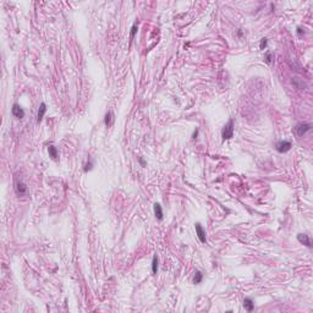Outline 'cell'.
I'll return each mask as SVG.
<instances>
[{
    "instance_id": "6da1fadb",
    "label": "cell",
    "mask_w": 313,
    "mask_h": 313,
    "mask_svg": "<svg viewBox=\"0 0 313 313\" xmlns=\"http://www.w3.org/2000/svg\"><path fill=\"white\" fill-rule=\"evenodd\" d=\"M232 137H234V120L230 119L221 130V138L223 141H226V139H231Z\"/></svg>"
},
{
    "instance_id": "7a4b0ae2",
    "label": "cell",
    "mask_w": 313,
    "mask_h": 313,
    "mask_svg": "<svg viewBox=\"0 0 313 313\" xmlns=\"http://www.w3.org/2000/svg\"><path fill=\"white\" fill-rule=\"evenodd\" d=\"M312 128V125L308 124V122H298L296 126H295V132L298 137H302L303 135H306L309 130Z\"/></svg>"
},
{
    "instance_id": "3957f363",
    "label": "cell",
    "mask_w": 313,
    "mask_h": 313,
    "mask_svg": "<svg viewBox=\"0 0 313 313\" xmlns=\"http://www.w3.org/2000/svg\"><path fill=\"white\" fill-rule=\"evenodd\" d=\"M291 142L290 141H279L276 144H275V149L279 152V153H286L291 149Z\"/></svg>"
},
{
    "instance_id": "277c9868",
    "label": "cell",
    "mask_w": 313,
    "mask_h": 313,
    "mask_svg": "<svg viewBox=\"0 0 313 313\" xmlns=\"http://www.w3.org/2000/svg\"><path fill=\"white\" fill-rule=\"evenodd\" d=\"M297 240H298L300 244L307 246L308 248L312 247V241H311V239H309L308 235H306V234H298V235H297Z\"/></svg>"
},
{
    "instance_id": "5b68a950",
    "label": "cell",
    "mask_w": 313,
    "mask_h": 313,
    "mask_svg": "<svg viewBox=\"0 0 313 313\" xmlns=\"http://www.w3.org/2000/svg\"><path fill=\"white\" fill-rule=\"evenodd\" d=\"M196 232H197V236H198V239H199V241L202 242V244H206L207 242V239H206V231H204V229L202 227V225L201 224H196Z\"/></svg>"
},
{
    "instance_id": "8992f818",
    "label": "cell",
    "mask_w": 313,
    "mask_h": 313,
    "mask_svg": "<svg viewBox=\"0 0 313 313\" xmlns=\"http://www.w3.org/2000/svg\"><path fill=\"white\" fill-rule=\"evenodd\" d=\"M11 111H12V115H14L15 118H17V119H22V118L25 116V111H23V109H22L19 104H14Z\"/></svg>"
},
{
    "instance_id": "52a82bcc",
    "label": "cell",
    "mask_w": 313,
    "mask_h": 313,
    "mask_svg": "<svg viewBox=\"0 0 313 313\" xmlns=\"http://www.w3.org/2000/svg\"><path fill=\"white\" fill-rule=\"evenodd\" d=\"M16 192H17L19 195H25V193H27V186H26V184L22 182L21 180L16 182Z\"/></svg>"
},
{
    "instance_id": "ba28073f",
    "label": "cell",
    "mask_w": 313,
    "mask_h": 313,
    "mask_svg": "<svg viewBox=\"0 0 313 313\" xmlns=\"http://www.w3.org/2000/svg\"><path fill=\"white\" fill-rule=\"evenodd\" d=\"M154 214H155V218L158 220H163V209H162V206L159 203L154 204Z\"/></svg>"
},
{
    "instance_id": "9c48e42d",
    "label": "cell",
    "mask_w": 313,
    "mask_h": 313,
    "mask_svg": "<svg viewBox=\"0 0 313 313\" xmlns=\"http://www.w3.org/2000/svg\"><path fill=\"white\" fill-rule=\"evenodd\" d=\"M45 111H47V105H45V103H42V104L39 105V109H38V116H37V122H40V121L43 120V118H44V114H45Z\"/></svg>"
},
{
    "instance_id": "30bf717a",
    "label": "cell",
    "mask_w": 313,
    "mask_h": 313,
    "mask_svg": "<svg viewBox=\"0 0 313 313\" xmlns=\"http://www.w3.org/2000/svg\"><path fill=\"white\" fill-rule=\"evenodd\" d=\"M244 307H245V309L248 311V312L253 311V308H255V302H253V300L250 298V297H246V298L244 300Z\"/></svg>"
},
{
    "instance_id": "8fae6325",
    "label": "cell",
    "mask_w": 313,
    "mask_h": 313,
    "mask_svg": "<svg viewBox=\"0 0 313 313\" xmlns=\"http://www.w3.org/2000/svg\"><path fill=\"white\" fill-rule=\"evenodd\" d=\"M113 120H114V115H113V111H108L105 114V118H104V124L105 126H111L113 125Z\"/></svg>"
},
{
    "instance_id": "7c38bea8",
    "label": "cell",
    "mask_w": 313,
    "mask_h": 313,
    "mask_svg": "<svg viewBox=\"0 0 313 313\" xmlns=\"http://www.w3.org/2000/svg\"><path fill=\"white\" fill-rule=\"evenodd\" d=\"M48 152H49V156H50L51 159H54V160L58 159V149H56L54 146H49Z\"/></svg>"
},
{
    "instance_id": "4fadbf2b",
    "label": "cell",
    "mask_w": 313,
    "mask_h": 313,
    "mask_svg": "<svg viewBox=\"0 0 313 313\" xmlns=\"http://www.w3.org/2000/svg\"><path fill=\"white\" fill-rule=\"evenodd\" d=\"M158 263H159L158 257L154 256V257H153V261H152V273H153V274L158 273Z\"/></svg>"
},
{
    "instance_id": "5bb4252c",
    "label": "cell",
    "mask_w": 313,
    "mask_h": 313,
    "mask_svg": "<svg viewBox=\"0 0 313 313\" xmlns=\"http://www.w3.org/2000/svg\"><path fill=\"white\" fill-rule=\"evenodd\" d=\"M203 280V274L201 272H196L195 276H193V284H201Z\"/></svg>"
},
{
    "instance_id": "9a60e30c",
    "label": "cell",
    "mask_w": 313,
    "mask_h": 313,
    "mask_svg": "<svg viewBox=\"0 0 313 313\" xmlns=\"http://www.w3.org/2000/svg\"><path fill=\"white\" fill-rule=\"evenodd\" d=\"M137 31H138V27H137V23H133V26L131 27V33H130V38H131V40L133 39V37H135V34L137 33Z\"/></svg>"
},
{
    "instance_id": "2e32d148",
    "label": "cell",
    "mask_w": 313,
    "mask_h": 313,
    "mask_svg": "<svg viewBox=\"0 0 313 313\" xmlns=\"http://www.w3.org/2000/svg\"><path fill=\"white\" fill-rule=\"evenodd\" d=\"M267 44H268V39L267 38H262L261 39V43H259V49H266L267 48Z\"/></svg>"
},
{
    "instance_id": "e0dca14e",
    "label": "cell",
    "mask_w": 313,
    "mask_h": 313,
    "mask_svg": "<svg viewBox=\"0 0 313 313\" xmlns=\"http://www.w3.org/2000/svg\"><path fill=\"white\" fill-rule=\"evenodd\" d=\"M92 168H93V162H92V160L90 159V160H88V163H87V164L85 165V169H83V170H85V171L87 173V171L92 170Z\"/></svg>"
},
{
    "instance_id": "ac0fdd59",
    "label": "cell",
    "mask_w": 313,
    "mask_h": 313,
    "mask_svg": "<svg viewBox=\"0 0 313 313\" xmlns=\"http://www.w3.org/2000/svg\"><path fill=\"white\" fill-rule=\"evenodd\" d=\"M266 61H267L268 64H270V62L273 61V54H272L270 51H268V53L266 54Z\"/></svg>"
},
{
    "instance_id": "d6986e66",
    "label": "cell",
    "mask_w": 313,
    "mask_h": 313,
    "mask_svg": "<svg viewBox=\"0 0 313 313\" xmlns=\"http://www.w3.org/2000/svg\"><path fill=\"white\" fill-rule=\"evenodd\" d=\"M197 136H198V128H196V130H195V132H193V135H192V138H193V139H196V138H197Z\"/></svg>"
},
{
    "instance_id": "ffe728a7",
    "label": "cell",
    "mask_w": 313,
    "mask_h": 313,
    "mask_svg": "<svg viewBox=\"0 0 313 313\" xmlns=\"http://www.w3.org/2000/svg\"><path fill=\"white\" fill-rule=\"evenodd\" d=\"M302 33H304L303 30H302L301 27H298V28H297V34H298V36H302Z\"/></svg>"
},
{
    "instance_id": "44dd1931",
    "label": "cell",
    "mask_w": 313,
    "mask_h": 313,
    "mask_svg": "<svg viewBox=\"0 0 313 313\" xmlns=\"http://www.w3.org/2000/svg\"><path fill=\"white\" fill-rule=\"evenodd\" d=\"M138 160H139V163H141V165H142V167H146V165H147V164H146V162H144L142 158H138Z\"/></svg>"
}]
</instances>
